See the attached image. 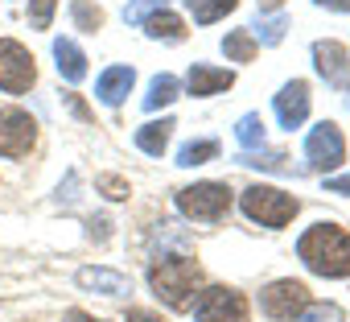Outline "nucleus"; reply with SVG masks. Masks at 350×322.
<instances>
[{"label": "nucleus", "instance_id": "1", "mask_svg": "<svg viewBox=\"0 0 350 322\" xmlns=\"http://www.w3.org/2000/svg\"><path fill=\"white\" fill-rule=\"evenodd\" d=\"M297 256L317 277H350V232L338 223H313L297 240Z\"/></svg>", "mask_w": 350, "mask_h": 322}, {"label": "nucleus", "instance_id": "2", "mask_svg": "<svg viewBox=\"0 0 350 322\" xmlns=\"http://www.w3.org/2000/svg\"><path fill=\"white\" fill-rule=\"evenodd\" d=\"M148 285L169 310H190L194 293L202 285V269L194 260H186V256H165V260H157L148 269Z\"/></svg>", "mask_w": 350, "mask_h": 322}, {"label": "nucleus", "instance_id": "3", "mask_svg": "<svg viewBox=\"0 0 350 322\" xmlns=\"http://www.w3.org/2000/svg\"><path fill=\"white\" fill-rule=\"evenodd\" d=\"M239 207H243L247 219H256V223H264V227H284V223H293V215L301 211V203H297L293 195L276 190V186H247L243 199H239Z\"/></svg>", "mask_w": 350, "mask_h": 322}, {"label": "nucleus", "instance_id": "4", "mask_svg": "<svg viewBox=\"0 0 350 322\" xmlns=\"http://www.w3.org/2000/svg\"><path fill=\"white\" fill-rule=\"evenodd\" d=\"M178 207H182L186 219L215 223L231 211V186L227 182H194V186L178 190Z\"/></svg>", "mask_w": 350, "mask_h": 322}, {"label": "nucleus", "instance_id": "5", "mask_svg": "<svg viewBox=\"0 0 350 322\" xmlns=\"http://www.w3.org/2000/svg\"><path fill=\"white\" fill-rule=\"evenodd\" d=\"M33 83H38V62H33V54H29L21 42L5 38V42H0V91L25 95Z\"/></svg>", "mask_w": 350, "mask_h": 322}, {"label": "nucleus", "instance_id": "6", "mask_svg": "<svg viewBox=\"0 0 350 322\" xmlns=\"http://www.w3.org/2000/svg\"><path fill=\"white\" fill-rule=\"evenodd\" d=\"M260 306H264L268 318H276V322H293V318H301L305 306H309V285H305V281H293V277L272 281V285L260 293Z\"/></svg>", "mask_w": 350, "mask_h": 322}, {"label": "nucleus", "instance_id": "7", "mask_svg": "<svg viewBox=\"0 0 350 322\" xmlns=\"http://www.w3.org/2000/svg\"><path fill=\"white\" fill-rule=\"evenodd\" d=\"M194 314H198V322H247L252 318L247 297L239 289H227V285H211L194 301Z\"/></svg>", "mask_w": 350, "mask_h": 322}, {"label": "nucleus", "instance_id": "8", "mask_svg": "<svg viewBox=\"0 0 350 322\" xmlns=\"http://www.w3.org/2000/svg\"><path fill=\"white\" fill-rule=\"evenodd\" d=\"M38 145V120L25 108H0V157H25Z\"/></svg>", "mask_w": 350, "mask_h": 322}, {"label": "nucleus", "instance_id": "9", "mask_svg": "<svg viewBox=\"0 0 350 322\" xmlns=\"http://www.w3.org/2000/svg\"><path fill=\"white\" fill-rule=\"evenodd\" d=\"M305 157H309L313 170H334V166H342V161H346V140H342V132H338L334 120H321V124L309 132Z\"/></svg>", "mask_w": 350, "mask_h": 322}, {"label": "nucleus", "instance_id": "10", "mask_svg": "<svg viewBox=\"0 0 350 322\" xmlns=\"http://www.w3.org/2000/svg\"><path fill=\"white\" fill-rule=\"evenodd\" d=\"M309 116V83L305 79H293L276 91V120L284 128H301Z\"/></svg>", "mask_w": 350, "mask_h": 322}, {"label": "nucleus", "instance_id": "11", "mask_svg": "<svg viewBox=\"0 0 350 322\" xmlns=\"http://www.w3.org/2000/svg\"><path fill=\"white\" fill-rule=\"evenodd\" d=\"M313 66H317V75L325 83L342 87L346 75H350V54H346L342 42H313Z\"/></svg>", "mask_w": 350, "mask_h": 322}, {"label": "nucleus", "instance_id": "12", "mask_svg": "<svg viewBox=\"0 0 350 322\" xmlns=\"http://www.w3.org/2000/svg\"><path fill=\"white\" fill-rule=\"evenodd\" d=\"M235 83V75L231 71H223V66H206V62H198V66H190V75H186V87H190V95H219V91H227Z\"/></svg>", "mask_w": 350, "mask_h": 322}, {"label": "nucleus", "instance_id": "13", "mask_svg": "<svg viewBox=\"0 0 350 322\" xmlns=\"http://www.w3.org/2000/svg\"><path fill=\"white\" fill-rule=\"evenodd\" d=\"M132 83H136V71H132V66H107V71L99 75V83H95V95H99L107 108H116V103H124V95L132 91Z\"/></svg>", "mask_w": 350, "mask_h": 322}, {"label": "nucleus", "instance_id": "14", "mask_svg": "<svg viewBox=\"0 0 350 322\" xmlns=\"http://www.w3.org/2000/svg\"><path fill=\"white\" fill-rule=\"evenodd\" d=\"M54 58H58V75L66 83H83L87 79V54L70 42V38H58L54 42Z\"/></svg>", "mask_w": 350, "mask_h": 322}, {"label": "nucleus", "instance_id": "15", "mask_svg": "<svg viewBox=\"0 0 350 322\" xmlns=\"http://www.w3.org/2000/svg\"><path fill=\"white\" fill-rule=\"evenodd\" d=\"M79 285L83 289H99L107 297H120V293L132 289V281L124 273H111V269H79Z\"/></svg>", "mask_w": 350, "mask_h": 322}, {"label": "nucleus", "instance_id": "16", "mask_svg": "<svg viewBox=\"0 0 350 322\" xmlns=\"http://www.w3.org/2000/svg\"><path fill=\"white\" fill-rule=\"evenodd\" d=\"M173 124L169 116L165 120H152V124H144V128H136V149H144L148 157H161L165 153V145H169V136H173Z\"/></svg>", "mask_w": 350, "mask_h": 322}, {"label": "nucleus", "instance_id": "17", "mask_svg": "<svg viewBox=\"0 0 350 322\" xmlns=\"http://www.w3.org/2000/svg\"><path fill=\"white\" fill-rule=\"evenodd\" d=\"M223 54H227L231 62H252V58L260 54V42H256L252 29H231V34L223 38Z\"/></svg>", "mask_w": 350, "mask_h": 322}, {"label": "nucleus", "instance_id": "18", "mask_svg": "<svg viewBox=\"0 0 350 322\" xmlns=\"http://www.w3.org/2000/svg\"><path fill=\"white\" fill-rule=\"evenodd\" d=\"M144 29H148V38H165V42H182L186 38L182 17H173V13H148L144 17Z\"/></svg>", "mask_w": 350, "mask_h": 322}, {"label": "nucleus", "instance_id": "19", "mask_svg": "<svg viewBox=\"0 0 350 322\" xmlns=\"http://www.w3.org/2000/svg\"><path fill=\"white\" fill-rule=\"evenodd\" d=\"M235 9H239V0H190V17L198 25H215L219 17H227Z\"/></svg>", "mask_w": 350, "mask_h": 322}, {"label": "nucleus", "instance_id": "20", "mask_svg": "<svg viewBox=\"0 0 350 322\" xmlns=\"http://www.w3.org/2000/svg\"><path fill=\"white\" fill-rule=\"evenodd\" d=\"M173 99H178V79H173V75H157L152 87H148V95H144V108L157 112V108H165Z\"/></svg>", "mask_w": 350, "mask_h": 322}, {"label": "nucleus", "instance_id": "21", "mask_svg": "<svg viewBox=\"0 0 350 322\" xmlns=\"http://www.w3.org/2000/svg\"><path fill=\"white\" fill-rule=\"evenodd\" d=\"M70 17H75V29H83V34H99V25H103V9L91 5V0H75Z\"/></svg>", "mask_w": 350, "mask_h": 322}, {"label": "nucleus", "instance_id": "22", "mask_svg": "<svg viewBox=\"0 0 350 322\" xmlns=\"http://www.w3.org/2000/svg\"><path fill=\"white\" fill-rule=\"evenodd\" d=\"M219 157V140H190L178 153V166H206V161Z\"/></svg>", "mask_w": 350, "mask_h": 322}, {"label": "nucleus", "instance_id": "23", "mask_svg": "<svg viewBox=\"0 0 350 322\" xmlns=\"http://www.w3.org/2000/svg\"><path fill=\"white\" fill-rule=\"evenodd\" d=\"M235 136H239V145L243 149H256V145H264V120L252 112V116H243L239 120V128H235Z\"/></svg>", "mask_w": 350, "mask_h": 322}, {"label": "nucleus", "instance_id": "24", "mask_svg": "<svg viewBox=\"0 0 350 322\" xmlns=\"http://www.w3.org/2000/svg\"><path fill=\"white\" fill-rule=\"evenodd\" d=\"M54 5H58V0H29V25H33V29H50Z\"/></svg>", "mask_w": 350, "mask_h": 322}, {"label": "nucleus", "instance_id": "25", "mask_svg": "<svg viewBox=\"0 0 350 322\" xmlns=\"http://www.w3.org/2000/svg\"><path fill=\"white\" fill-rule=\"evenodd\" d=\"M305 322H346V314L329 301H317V306H305Z\"/></svg>", "mask_w": 350, "mask_h": 322}, {"label": "nucleus", "instance_id": "26", "mask_svg": "<svg viewBox=\"0 0 350 322\" xmlns=\"http://www.w3.org/2000/svg\"><path fill=\"white\" fill-rule=\"evenodd\" d=\"M95 186H99L107 199H128V182H124V178H116V174H103V178H95Z\"/></svg>", "mask_w": 350, "mask_h": 322}, {"label": "nucleus", "instance_id": "27", "mask_svg": "<svg viewBox=\"0 0 350 322\" xmlns=\"http://www.w3.org/2000/svg\"><path fill=\"white\" fill-rule=\"evenodd\" d=\"M260 29H264V34H260V42H264V46H276V42L284 38V29H288V25H284V17H272V21H264Z\"/></svg>", "mask_w": 350, "mask_h": 322}, {"label": "nucleus", "instance_id": "28", "mask_svg": "<svg viewBox=\"0 0 350 322\" xmlns=\"http://www.w3.org/2000/svg\"><path fill=\"white\" fill-rule=\"evenodd\" d=\"M157 5H165V0H132V5L124 9V17H128V21H144L148 9H157Z\"/></svg>", "mask_w": 350, "mask_h": 322}, {"label": "nucleus", "instance_id": "29", "mask_svg": "<svg viewBox=\"0 0 350 322\" xmlns=\"http://www.w3.org/2000/svg\"><path fill=\"white\" fill-rule=\"evenodd\" d=\"M325 190H329V195H350V174H342V178H329V182H325Z\"/></svg>", "mask_w": 350, "mask_h": 322}, {"label": "nucleus", "instance_id": "30", "mask_svg": "<svg viewBox=\"0 0 350 322\" xmlns=\"http://www.w3.org/2000/svg\"><path fill=\"white\" fill-rule=\"evenodd\" d=\"M66 103H70V112H75V116H83V120H91V112H87V103H83L79 95H66Z\"/></svg>", "mask_w": 350, "mask_h": 322}, {"label": "nucleus", "instance_id": "31", "mask_svg": "<svg viewBox=\"0 0 350 322\" xmlns=\"http://www.w3.org/2000/svg\"><path fill=\"white\" fill-rule=\"evenodd\" d=\"M128 322H161L152 310H128Z\"/></svg>", "mask_w": 350, "mask_h": 322}, {"label": "nucleus", "instance_id": "32", "mask_svg": "<svg viewBox=\"0 0 350 322\" xmlns=\"http://www.w3.org/2000/svg\"><path fill=\"white\" fill-rule=\"evenodd\" d=\"M321 9H334V13H350V0H317Z\"/></svg>", "mask_w": 350, "mask_h": 322}, {"label": "nucleus", "instance_id": "33", "mask_svg": "<svg viewBox=\"0 0 350 322\" xmlns=\"http://www.w3.org/2000/svg\"><path fill=\"white\" fill-rule=\"evenodd\" d=\"M284 0H260V13H272V9H280Z\"/></svg>", "mask_w": 350, "mask_h": 322}, {"label": "nucleus", "instance_id": "34", "mask_svg": "<svg viewBox=\"0 0 350 322\" xmlns=\"http://www.w3.org/2000/svg\"><path fill=\"white\" fill-rule=\"evenodd\" d=\"M70 322H99V318H87L83 310H75V314H70Z\"/></svg>", "mask_w": 350, "mask_h": 322}]
</instances>
